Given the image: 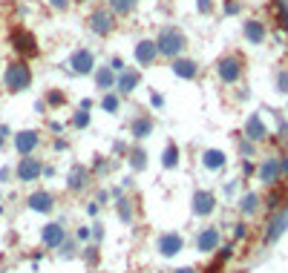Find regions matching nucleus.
<instances>
[{"label": "nucleus", "instance_id": "nucleus-1", "mask_svg": "<svg viewBox=\"0 0 288 273\" xmlns=\"http://www.w3.org/2000/svg\"><path fill=\"white\" fill-rule=\"evenodd\" d=\"M0 80H3L6 95H21V92H26L32 86V80H35L32 64L21 60V58H12L9 64L3 66V72H0Z\"/></svg>", "mask_w": 288, "mask_h": 273}, {"label": "nucleus", "instance_id": "nucleus-2", "mask_svg": "<svg viewBox=\"0 0 288 273\" xmlns=\"http://www.w3.org/2000/svg\"><path fill=\"white\" fill-rule=\"evenodd\" d=\"M245 55L242 52H233V49H228V52H222V55L213 60V72H216V78L222 86H236L242 78H245Z\"/></svg>", "mask_w": 288, "mask_h": 273}, {"label": "nucleus", "instance_id": "nucleus-3", "mask_svg": "<svg viewBox=\"0 0 288 273\" xmlns=\"http://www.w3.org/2000/svg\"><path fill=\"white\" fill-rule=\"evenodd\" d=\"M6 40H9L15 58H21V60H29V64H32L35 58H41V44H38V38H35V32L26 29L23 23H12Z\"/></svg>", "mask_w": 288, "mask_h": 273}, {"label": "nucleus", "instance_id": "nucleus-4", "mask_svg": "<svg viewBox=\"0 0 288 273\" xmlns=\"http://www.w3.org/2000/svg\"><path fill=\"white\" fill-rule=\"evenodd\" d=\"M156 40V49H159V58H164V60H173V58H182L184 52H187V34L179 29V26H173V23H167V26H161L159 34L153 38Z\"/></svg>", "mask_w": 288, "mask_h": 273}, {"label": "nucleus", "instance_id": "nucleus-5", "mask_svg": "<svg viewBox=\"0 0 288 273\" xmlns=\"http://www.w3.org/2000/svg\"><path fill=\"white\" fill-rule=\"evenodd\" d=\"M84 23H87V29H90L98 40L113 38V32L118 29V18L107 9V3H95V6H90V12H87Z\"/></svg>", "mask_w": 288, "mask_h": 273}, {"label": "nucleus", "instance_id": "nucleus-6", "mask_svg": "<svg viewBox=\"0 0 288 273\" xmlns=\"http://www.w3.org/2000/svg\"><path fill=\"white\" fill-rule=\"evenodd\" d=\"M222 244H225V242H222V228H219V224L207 222V224H202V228L196 230L193 250L199 253V256H216V250Z\"/></svg>", "mask_w": 288, "mask_h": 273}, {"label": "nucleus", "instance_id": "nucleus-7", "mask_svg": "<svg viewBox=\"0 0 288 273\" xmlns=\"http://www.w3.org/2000/svg\"><path fill=\"white\" fill-rule=\"evenodd\" d=\"M216 210H219V196L210 187H196L193 193H190V216L193 218L210 222Z\"/></svg>", "mask_w": 288, "mask_h": 273}, {"label": "nucleus", "instance_id": "nucleus-8", "mask_svg": "<svg viewBox=\"0 0 288 273\" xmlns=\"http://www.w3.org/2000/svg\"><path fill=\"white\" fill-rule=\"evenodd\" d=\"M15 182L18 184H38L41 178H44V170H46V161L41 158V156H23V158L15 161Z\"/></svg>", "mask_w": 288, "mask_h": 273}, {"label": "nucleus", "instance_id": "nucleus-9", "mask_svg": "<svg viewBox=\"0 0 288 273\" xmlns=\"http://www.w3.org/2000/svg\"><path fill=\"white\" fill-rule=\"evenodd\" d=\"M95 64H98V60H95V52H92L90 46H78V49L69 52L67 64H64V72L75 75V78H90Z\"/></svg>", "mask_w": 288, "mask_h": 273}, {"label": "nucleus", "instance_id": "nucleus-10", "mask_svg": "<svg viewBox=\"0 0 288 273\" xmlns=\"http://www.w3.org/2000/svg\"><path fill=\"white\" fill-rule=\"evenodd\" d=\"M44 141H46L44 130H35V126L12 132V147L18 152V158H23V156H38V150L44 147Z\"/></svg>", "mask_w": 288, "mask_h": 273}, {"label": "nucleus", "instance_id": "nucleus-11", "mask_svg": "<svg viewBox=\"0 0 288 273\" xmlns=\"http://www.w3.org/2000/svg\"><path fill=\"white\" fill-rule=\"evenodd\" d=\"M23 207L29 213H38V216H52L58 207V196L52 190H46V187H35V190L23 196Z\"/></svg>", "mask_w": 288, "mask_h": 273}, {"label": "nucleus", "instance_id": "nucleus-12", "mask_svg": "<svg viewBox=\"0 0 288 273\" xmlns=\"http://www.w3.org/2000/svg\"><path fill=\"white\" fill-rule=\"evenodd\" d=\"M92 172H90V164H84V161H72V167H69L67 172V193L72 196H81V193H87L92 187Z\"/></svg>", "mask_w": 288, "mask_h": 273}, {"label": "nucleus", "instance_id": "nucleus-13", "mask_svg": "<svg viewBox=\"0 0 288 273\" xmlns=\"http://www.w3.org/2000/svg\"><path fill=\"white\" fill-rule=\"evenodd\" d=\"M184 248H187V242H184V236L179 230H161L156 236V253L161 259H176Z\"/></svg>", "mask_w": 288, "mask_h": 273}, {"label": "nucleus", "instance_id": "nucleus-14", "mask_svg": "<svg viewBox=\"0 0 288 273\" xmlns=\"http://www.w3.org/2000/svg\"><path fill=\"white\" fill-rule=\"evenodd\" d=\"M133 60H136V66L144 72V69L156 66L161 58H159V49H156V40L153 38H138L136 46H133Z\"/></svg>", "mask_w": 288, "mask_h": 273}, {"label": "nucleus", "instance_id": "nucleus-15", "mask_svg": "<svg viewBox=\"0 0 288 273\" xmlns=\"http://www.w3.org/2000/svg\"><path fill=\"white\" fill-rule=\"evenodd\" d=\"M67 239H69V230L64 222H46L44 228H41V248L49 253H55Z\"/></svg>", "mask_w": 288, "mask_h": 273}, {"label": "nucleus", "instance_id": "nucleus-16", "mask_svg": "<svg viewBox=\"0 0 288 273\" xmlns=\"http://www.w3.org/2000/svg\"><path fill=\"white\" fill-rule=\"evenodd\" d=\"M199 164H202V170L210 172V176H219V172H225L228 170V152L225 150H219V147H205L202 152H199Z\"/></svg>", "mask_w": 288, "mask_h": 273}, {"label": "nucleus", "instance_id": "nucleus-17", "mask_svg": "<svg viewBox=\"0 0 288 273\" xmlns=\"http://www.w3.org/2000/svg\"><path fill=\"white\" fill-rule=\"evenodd\" d=\"M130 138H133V144H141V141H147L153 132H156V115L153 112H138L130 118Z\"/></svg>", "mask_w": 288, "mask_h": 273}, {"label": "nucleus", "instance_id": "nucleus-18", "mask_svg": "<svg viewBox=\"0 0 288 273\" xmlns=\"http://www.w3.org/2000/svg\"><path fill=\"white\" fill-rule=\"evenodd\" d=\"M141 69L138 66H127L124 72H118L115 75V92L121 95V98H130V95H136V90H141Z\"/></svg>", "mask_w": 288, "mask_h": 273}, {"label": "nucleus", "instance_id": "nucleus-19", "mask_svg": "<svg viewBox=\"0 0 288 273\" xmlns=\"http://www.w3.org/2000/svg\"><path fill=\"white\" fill-rule=\"evenodd\" d=\"M113 210H115V216H118V222L121 224H133L138 216V204H136V198L133 196H127V193H118L113 198Z\"/></svg>", "mask_w": 288, "mask_h": 273}, {"label": "nucleus", "instance_id": "nucleus-20", "mask_svg": "<svg viewBox=\"0 0 288 273\" xmlns=\"http://www.w3.org/2000/svg\"><path fill=\"white\" fill-rule=\"evenodd\" d=\"M170 72L179 80H196L199 78V72H202V66H199V60L182 55V58H173L170 60Z\"/></svg>", "mask_w": 288, "mask_h": 273}, {"label": "nucleus", "instance_id": "nucleus-21", "mask_svg": "<svg viewBox=\"0 0 288 273\" xmlns=\"http://www.w3.org/2000/svg\"><path fill=\"white\" fill-rule=\"evenodd\" d=\"M92 90L98 92V95H104V92L115 90V72L107 64H95V69H92Z\"/></svg>", "mask_w": 288, "mask_h": 273}, {"label": "nucleus", "instance_id": "nucleus-22", "mask_svg": "<svg viewBox=\"0 0 288 273\" xmlns=\"http://www.w3.org/2000/svg\"><path fill=\"white\" fill-rule=\"evenodd\" d=\"M161 170L164 172H176L179 167H182V147L173 141V138H167L164 141V147H161Z\"/></svg>", "mask_w": 288, "mask_h": 273}, {"label": "nucleus", "instance_id": "nucleus-23", "mask_svg": "<svg viewBox=\"0 0 288 273\" xmlns=\"http://www.w3.org/2000/svg\"><path fill=\"white\" fill-rule=\"evenodd\" d=\"M124 161H127V167H130L133 176H136V172H144L150 167V156H147V150L141 147V144H130Z\"/></svg>", "mask_w": 288, "mask_h": 273}, {"label": "nucleus", "instance_id": "nucleus-24", "mask_svg": "<svg viewBox=\"0 0 288 273\" xmlns=\"http://www.w3.org/2000/svg\"><path fill=\"white\" fill-rule=\"evenodd\" d=\"M265 34H268V29H265V20H259V18H248L242 23V38L248 44H253V46L265 44Z\"/></svg>", "mask_w": 288, "mask_h": 273}, {"label": "nucleus", "instance_id": "nucleus-25", "mask_svg": "<svg viewBox=\"0 0 288 273\" xmlns=\"http://www.w3.org/2000/svg\"><path fill=\"white\" fill-rule=\"evenodd\" d=\"M90 124H92V112L90 110H81V106H75V110L69 112V118H67V126L69 130H75V132L90 130Z\"/></svg>", "mask_w": 288, "mask_h": 273}, {"label": "nucleus", "instance_id": "nucleus-26", "mask_svg": "<svg viewBox=\"0 0 288 273\" xmlns=\"http://www.w3.org/2000/svg\"><path fill=\"white\" fill-rule=\"evenodd\" d=\"M138 3H141V0H107V9L113 12L118 20H124V18H130V14H136Z\"/></svg>", "mask_w": 288, "mask_h": 273}, {"label": "nucleus", "instance_id": "nucleus-27", "mask_svg": "<svg viewBox=\"0 0 288 273\" xmlns=\"http://www.w3.org/2000/svg\"><path fill=\"white\" fill-rule=\"evenodd\" d=\"M98 106H101V112H107V115H118L121 112V106H124V98H121L115 90H110V92H104L101 95Z\"/></svg>", "mask_w": 288, "mask_h": 273}, {"label": "nucleus", "instance_id": "nucleus-28", "mask_svg": "<svg viewBox=\"0 0 288 273\" xmlns=\"http://www.w3.org/2000/svg\"><path fill=\"white\" fill-rule=\"evenodd\" d=\"M44 104L49 106V112H52V110H64V106L69 104V98H67V92L61 90V86H52V90H46Z\"/></svg>", "mask_w": 288, "mask_h": 273}, {"label": "nucleus", "instance_id": "nucleus-29", "mask_svg": "<svg viewBox=\"0 0 288 273\" xmlns=\"http://www.w3.org/2000/svg\"><path fill=\"white\" fill-rule=\"evenodd\" d=\"M78 259L87 264L90 270H95V268H98V262H101V248H98V244H84V248H81V253H78Z\"/></svg>", "mask_w": 288, "mask_h": 273}, {"label": "nucleus", "instance_id": "nucleus-30", "mask_svg": "<svg viewBox=\"0 0 288 273\" xmlns=\"http://www.w3.org/2000/svg\"><path fill=\"white\" fill-rule=\"evenodd\" d=\"M110 170H113V161L107 158V156H95V158H92V164H90L92 178H104Z\"/></svg>", "mask_w": 288, "mask_h": 273}, {"label": "nucleus", "instance_id": "nucleus-31", "mask_svg": "<svg viewBox=\"0 0 288 273\" xmlns=\"http://www.w3.org/2000/svg\"><path fill=\"white\" fill-rule=\"evenodd\" d=\"M58 256H61V259H78V253H81V244L75 239H72V236H69L67 242H64V244H61V248H58Z\"/></svg>", "mask_w": 288, "mask_h": 273}, {"label": "nucleus", "instance_id": "nucleus-32", "mask_svg": "<svg viewBox=\"0 0 288 273\" xmlns=\"http://www.w3.org/2000/svg\"><path fill=\"white\" fill-rule=\"evenodd\" d=\"M72 239L78 242V244H90L92 242V224H81V228L72 233Z\"/></svg>", "mask_w": 288, "mask_h": 273}, {"label": "nucleus", "instance_id": "nucleus-33", "mask_svg": "<svg viewBox=\"0 0 288 273\" xmlns=\"http://www.w3.org/2000/svg\"><path fill=\"white\" fill-rule=\"evenodd\" d=\"M44 3H46V6H49L52 12H58V14H67V12L75 6L72 0H44Z\"/></svg>", "mask_w": 288, "mask_h": 273}, {"label": "nucleus", "instance_id": "nucleus-34", "mask_svg": "<svg viewBox=\"0 0 288 273\" xmlns=\"http://www.w3.org/2000/svg\"><path fill=\"white\" fill-rule=\"evenodd\" d=\"M150 106H153V110H156V112H161V110H164V106H167V98H164V95H161L159 90H150Z\"/></svg>", "mask_w": 288, "mask_h": 273}, {"label": "nucleus", "instance_id": "nucleus-35", "mask_svg": "<svg viewBox=\"0 0 288 273\" xmlns=\"http://www.w3.org/2000/svg\"><path fill=\"white\" fill-rule=\"evenodd\" d=\"M104 236H107L104 224H101V222H95V224H92V242H90V244H98V248H101V244H104Z\"/></svg>", "mask_w": 288, "mask_h": 273}, {"label": "nucleus", "instance_id": "nucleus-36", "mask_svg": "<svg viewBox=\"0 0 288 273\" xmlns=\"http://www.w3.org/2000/svg\"><path fill=\"white\" fill-rule=\"evenodd\" d=\"M107 66L113 69L115 75H118V72H124V69H127V60H124L121 55H110V60H107Z\"/></svg>", "mask_w": 288, "mask_h": 273}, {"label": "nucleus", "instance_id": "nucleus-37", "mask_svg": "<svg viewBox=\"0 0 288 273\" xmlns=\"http://www.w3.org/2000/svg\"><path fill=\"white\" fill-rule=\"evenodd\" d=\"M12 144V126H6V124H0V152Z\"/></svg>", "mask_w": 288, "mask_h": 273}, {"label": "nucleus", "instance_id": "nucleus-38", "mask_svg": "<svg viewBox=\"0 0 288 273\" xmlns=\"http://www.w3.org/2000/svg\"><path fill=\"white\" fill-rule=\"evenodd\" d=\"M196 12L199 14H213V0H196Z\"/></svg>", "mask_w": 288, "mask_h": 273}, {"label": "nucleus", "instance_id": "nucleus-39", "mask_svg": "<svg viewBox=\"0 0 288 273\" xmlns=\"http://www.w3.org/2000/svg\"><path fill=\"white\" fill-rule=\"evenodd\" d=\"M52 150H55V152H67V150H69V138L55 136V141H52Z\"/></svg>", "mask_w": 288, "mask_h": 273}, {"label": "nucleus", "instance_id": "nucleus-40", "mask_svg": "<svg viewBox=\"0 0 288 273\" xmlns=\"http://www.w3.org/2000/svg\"><path fill=\"white\" fill-rule=\"evenodd\" d=\"M239 0H225V6H222V12H225V14H239Z\"/></svg>", "mask_w": 288, "mask_h": 273}, {"label": "nucleus", "instance_id": "nucleus-41", "mask_svg": "<svg viewBox=\"0 0 288 273\" xmlns=\"http://www.w3.org/2000/svg\"><path fill=\"white\" fill-rule=\"evenodd\" d=\"M15 182V170H12V167H3V170H0V184H12Z\"/></svg>", "mask_w": 288, "mask_h": 273}, {"label": "nucleus", "instance_id": "nucleus-42", "mask_svg": "<svg viewBox=\"0 0 288 273\" xmlns=\"http://www.w3.org/2000/svg\"><path fill=\"white\" fill-rule=\"evenodd\" d=\"M98 213H101V204H98L95 198H92V202H87V216H90V218H95Z\"/></svg>", "mask_w": 288, "mask_h": 273}, {"label": "nucleus", "instance_id": "nucleus-43", "mask_svg": "<svg viewBox=\"0 0 288 273\" xmlns=\"http://www.w3.org/2000/svg\"><path fill=\"white\" fill-rule=\"evenodd\" d=\"M110 196H113V193H107V190H104V187H101V190H98V193H95V202H98V204H107V202H110Z\"/></svg>", "mask_w": 288, "mask_h": 273}, {"label": "nucleus", "instance_id": "nucleus-44", "mask_svg": "<svg viewBox=\"0 0 288 273\" xmlns=\"http://www.w3.org/2000/svg\"><path fill=\"white\" fill-rule=\"evenodd\" d=\"M133 187H136V182H133V176H124V178H121V190H133Z\"/></svg>", "mask_w": 288, "mask_h": 273}, {"label": "nucleus", "instance_id": "nucleus-45", "mask_svg": "<svg viewBox=\"0 0 288 273\" xmlns=\"http://www.w3.org/2000/svg\"><path fill=\"white\" fill-rule=\"evenodd\" d=\"M173 273H199V268H193V264H184V268H176Z\"/></svg>", "mask_w": 288, "mask_h": 273}, {"label": "nucleus", "instance_id": "nucleus-46", "mask_svg": "<svg viewBox=\"0 0 288 273\" xmlns=\"http://www.w3.org/2000/svg\"><path fill=\"white\" fill-rule=\"evenodd\" d=\"M78 106H81V110H92V106H95V101H92V98H81Z\"/></svg>", "mask_w": 288, "mask_h": 273}, {"label": "nucleus", "instance_id": "nucleus-47", "mask_svg": "<svg viewBox=\"0 0 288 273\" xmlns=\"http://www.w3.org/2000/svg\"><path fill=\"white\" fill-rule=\"evenodd\" d=\"M49 130H52L55 136H61V132H64V124H58V121H49Z\"/></svg>", "mask_w": 288, "mask_h": 273}, {"label": "nucleus", "instance_id": "nucleus-48", "mask_svg": "<svg viewBox=\"0 0 288 273\" xmlns=\"http://www.w3.org/2000/svg\"><path fill=\"white\" fill-rule=\"evenodd\" d=\"M35 112H46V104H44V98H41V101L35 104Z\"/></svg>", "mask_w": 288, "mask_h": 273}, {"label": "nucleus", "instance_id": "nucleus-49", "mask_svg": "<svg viewBox=\"0 0 288 273\" xmlns=\"http://www.w3.org/2000/svg\"><path fill=\"white\" fill-rule=\"evenodd\" d=\"M3 207H6V204H3V193H0V213H3Z\"/></svg>", "mask_w": 288, "mask_h": 273}, {"label": "nucleus", "instance_id": "nucleus-50", "mask_svg": "<svg viewBox=\"0 0 288 273\" xmlns=\"http://www.w3.org/2000/svg\"><path fill=\"white\" fill-rule=\"evenodd\" d=\"M72 3H92V0H72Z\"/></svg>", "mask_w": 288, "mask_h": 273}]
</instances>
